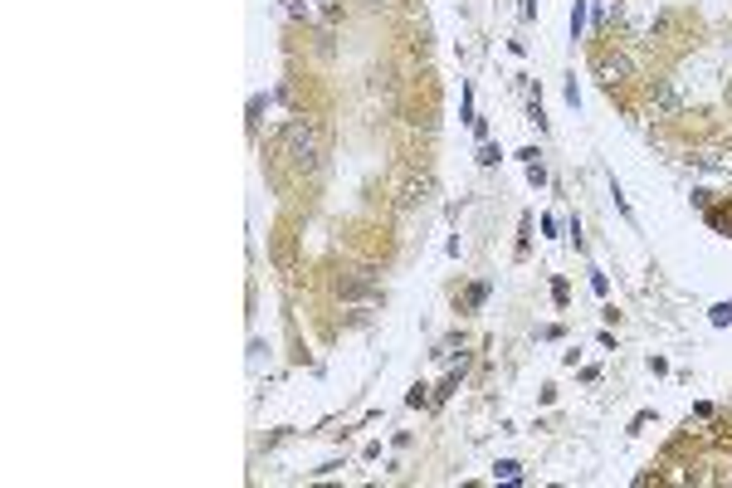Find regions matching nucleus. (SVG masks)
Here are the masks:
<instances>
[{
  "label": "nucleus",
  "instance_id": "3",
  "mask_svg": "<svg viewBox=\"0 0 732 488\" xmlns=\"http://www.w3.org/2000/svg\"><path fill=\"white\" fill-rule=\"evenodd\" d=\"M430 195H435V176H430V171H420V176H406V181L396 186V205H401V210H420Z\"/></svg>",
  "mask_w": 732,
  "mask_h": 488
},
{
  "label": "nucleus",
  "instance_id": "8",
  "mask_svg": "<svg viewBox=\"0 0 732 488\" xmlns=\"http://www.w3.org/2000/svg\"><path fill=\"white\" fill-rule=\"evenodd\" d=\"M313 6H317V15H322V20H332L337 10H342V0H313Z\"/></svg>",
  "mask_w": 732,
  "mask_h": 488
},
{
  "label": "nucleus",
  "instance_id": "10",
  "mask_svg": "<svg viewBox=\"0 0 732 488\" xmlns=\"http://www.w3.org/2000/svg\"><path fill=\"white\" fill-rule=\"evenodd\" d=\"M479 161H483V167H493V161H498V147H493V142H483V147H479Z\"/></svg>",
  "mask_w": 732,
  "mask_h": 488
},
{
  "label": "nucleus",
  "instance_id": "2",
  "mask_svg": "<svg viewBox=\"0 0 732 488\" xmlns=\"http://www.w3.org/2000/svg\"><path fill=\"white\" fill-rule=\"evenodd\" d=\"M591 69H596L600 83H625V78H635V59H630V54H620V49H600L596 59H591Z\"/></svg>",
  "mask_w": 732,
  "mask_h": 488
},
{
  "label": "nucleus",
  "instance_id": "5",
  "mask_svg": "<svg viewBox=\"0 0 732 488\" xmlns=\"http://www.w3.org/2000/svg\"><path fill=\"white\" fill-rule=\"evenodd\" d=\"M493 478H503V483H518V478H523V464H518V459H498V464H493Z\"/></svg>",
  "mask_w": 732,
  "mask_h": 488
},
{
  "label": "nucleus",
  "instance_id": "12",
  "mask_svg": "<svg viewBox=\"0 0 732 488\" xmlns=\"http://www.w3.org/2000/svg\"><path fill=\"white\" fill-rule=\"evenodd\" d=\"M366 6H386V0H366Z\"/></svg>",
  "mask_w": 732,
  "mask_h": 488
},
{
  "label": "nucleus",
  "instance_id": "6",
  "mask_svg": "<svg viewBox=\"0 0 732 488\" xmlns=\"http://www.w3.org/2000/svg\"><path fill=\"white\" fill-rule=\"evenodd\" d=\"M581 30H586V0L572 6V39H581Z\"/></svg>",
  "mask_w": 732,
  "mask_h": 488
},
{
  "label": "nucleus",
  "instance_id": "1",
  "mask_svg": "<svg viewBox=\"0 0 732 488\" xmlns=\"http://www.w3.org/2000/svg\"><path fill=\"white\" fill-rule=\"evenodd\" d=\"M278 147H284L289 156V167L303 171V176H317L322 171V156H327V137L313 118H293L284 123V132H278Z\"/></svg>",
  "mask_w": 732,
  "mask_h": 488
},
{
  "label": "nucleus",
  "instance_id": "11",
  "mask_svg": "<svg viewBox=\"0 0 732 488\" xmlns=\"http://www.w3.org/2000/svg\"><path fill=\"white\" fill-rule=\"evenodd\" d=\"M547 181V171H542V161H532V167H527V186H542Z\"/></svg>",
  "mask_w": 732,
  "mask_h": 488
},
{
  "label": "nucleus",
  "instance_id": "7",
  "mask_svg": "<svg viewBox=\"0 0 732 488\" xmlns=\"http://www.w3.org/2000/svg\"><path fill=\"white\" fill-rule=\"evenodd\" d=\"M483 298H488V284H474V288L464 293V308L474 312V308H483Z\"/></svg>",
  "mask_w": 732,
  "mask_h": 488
},
{
  "label": "nucleus",
  "instance_id": "9",
  "mask_svg": "<svg viewBox=\"0 0 732 488\" xmlns=\"http://www.w3.org/2000/svg\"><path fill=\"white\" fill-rule=\"evenodd\" d=\"M713 322H718V328H727V322H732V303H718V308H713Z\"/></svg>",
  "mask_w": 732,
  "mask_h": 488
},
{
  "label": "nucleus",
  "instance_id": "4",
  "mask_svg": "<svg viewBox=\"0 0 732 488\" xmlns=\"http://www.w3.org/2000/svg\"><path fill=\"white\" fill-rule=\"evenodd\" d=\"M649 107H654V118H679L684 113V93L673 88L669 78H654V93H649Z\"/></svg>",
  "mask_w": 732,
  "mask_h": 488
}]
</instances>
